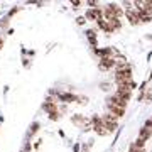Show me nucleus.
Listing matches in <instances>:
<instances>
[{"label": "nucleus", "instance_id": "7", "mask_svg": "<svg viewBox=\"0 0 152 152\" xmlns=\"http://www.w3.org/2000/svg\"><path fill=\"white\" fill-rule=\"evenodd\" d=\"M98 66H100V69H103V71L112 69V68H115V58H102Z\"/></svg>", "mask_w": 152, "mask_h": 152}, {"label": "nucleus", "instance_id": "14", "mask_svg": "<svg viewBox=\"0 0 152 152\" xmlns=\"http://www.w3.org/2000/svg\"><path fill=\"white\" fill-rule=\"evenodd\" d=\"M96 26H98L100 29H102L103 32H107V34H112V32H110V27H108V22L105 20V19H98V20H96Z\"/></svg>", "mask_w": 152, "mask_h": 152}, {"label": "nucleus", "instance_id": "11", "mask_svg": "<svg viewBox=\"0 0 152 152\" xmlns=\"http://www.w3.org/2000/svg\"><path fill=\"white\" fill-rule=\"evenodd\" d=\"M108 22V27H110V32H113V31H118L120 27H122V22H120V19H110Z\"/></svg>", "mask_w": 152, "mask_h": 152}, {"label": "nucleus", "instance_id": "15", "mask_svg": "<svg viewBox=\"0 0 152 152\" xmlns=\"http://www.w3.org/2000/svg\"><path fill=\"white\" fill-rule=\"evenodd\" d=\"M39 127H41V125H39V122H34V124L31 125V127H29V132H27V139H31V137H32V135H36V134H37Z\"/></svg>", "mask_w": 152, "mask_h": 152}, {"label": "nucleus", "instance_id": "21", "mask_svg": "<svg viewBox=\"0 0 152 152\" xmlns=\"http://www.w3.org/2000/svg\"><path fill=\"white\" fill-rule=\"evenodd\" d=\"M100 88H102L103 91H108L110 90V83H100Z\"/></svg>", "mask_w": 152, "mask_h": 152}, {"label": "nucleus", "instance_id": "13", "mask_svg": "<svg viewBox=\"0 0 152 152\" xmlns=\"http://www.w3.org/2000/svg\"><path fill=\"white\" fill-rule=\"evenodd\" d=\"M93 130L96 132V134H98L100 137L108 135V132H107V129L103 127V122H102V124H95V125H93Z\"/></svg>", "mask_w": 152, "mask_h": 152}, {"label": "nucleus", "instance_id": "3", "mask_svg": "<svg viewBox=\"0 0 152 152\" xmlns=\"http://www.w3.org/2000/svg\"><path fill=\"white\" fill-rule=\"evenodd\" d=\"M42 110H46L48 113H53V112H56V110H59V107H58V98L48 96L46 102L42 103Z\"/></svg>", "mask_w": 152, "mask_h": 152}, {"label": "nucleus", "instance_id": "18", "mask_svg": "<svg viewBox=\"0 0 152 152\" xmlns=\"http://www.w3.org/2000/svg\"><path fill=\"white\" fill-rule=\"evenodd\" d=\"M76 102H78L80 105H86L88 103V98L86 96H78V100H76Z\"/></svg>", "mask_w": 152, "mask_h": 152}, {"label": "nucleus", "instance_id": "1", "mask_svg": "<svg viewBox=\"0 0 152 152\" xmlns=\"http://www.w3.org/2000/svg\"><path fill=\"white\" fill-rule=\"evenodd\" d=\"M132 81V71L130 68L127 69H115V83L117 85H125Z\"/></svg>", "mask_w": 152, "mask_h": 152}, {"label": "nucleus", "instance_id": "24", "mask_svg": "<svg viewBox=\"0 0 152 152\" xmlns=\"http://www.w3.org/2000/svg\"><path fill=\"white\" fill-rule=\"evenodd\" d=\"M76 22H78L80 26H83V24L86 22V19H85V17H78V19H76Z\"/></svg>", "mask_w": 152, "mask_h": 152}, {"label": "nucleus", "instance_id": "22", "mask_svg": "<svg viewBox=\"0 0 152 152\" xmlns=\"http://www.w3.org/2000/svg\"><path fill=\"white\" fill-rule=\"evenodd\" d=\"M129 152H144V149H140V147H135V145H132L130 147V151Z\"/></svg>", "mask_w": 152, "mask_h": 152}, {"label": "nucleus", "instance_id": "16", "mask_svg": "<svg viewBox=\"0 0 152 152\" xmlns=\"http://www.w3.org/2000/svg\"><path fill=\"white\" fill-rule=\"evenodd\" d=\"M152 135V129H149V127H144L140 130V134H139V139H144L145 140L147 137H151Z\"/></svg>", "mask_w": 152, "mask_h": 152}, {"label": "nucleus", "instance_id": "8", "mask_svg": "<svg viewBox=\"0 0 152 152\" xmlns=\"http://www.w3.org/2000/svg\"><path fill=\"white\" fill-rule=\"evenodd\" d=\"M76 100H78V96H76V95H73V93H63V91L58 93V102L73 103V102H76Z\"/></svg>", "mask_w": 152, "mask_h": 152}, {"label": "nucleus", "instance_id": "6", "mask_svg": "<svg viewBox=\"0 0 152 152\" xmlns=\"http://www.w3.org/2000/svg\"><path fill=\"white\" fill-rule=\"evenodd\" d=\"M107 105H113V107H118V108H124L127 107V102L125 100H122V98H118L117 95H112V96L107 98Z\"/></svg>", "mask_w": 152, "mask_h": 152}, {"label": "nucleus", "instance_id": "10", "mask_svg": "<svg viewBox=\"0 0 152 152\" xmlns=\"http://www.w3.org/2000/svg\"><path fill=\"white\" fill-rule=\"evenodd\" d=\"M125 14H127V19H129V22H130L132 26H137V24H139V20H140V19H139V14H137V12L127 10Z\"/></svg>", "mask_w": 152, "mask_h": 152}, {"label": "nucleus", "instance_id": "26", "mask_svg": "<svg viewBox=\"0 0 152 152\" xmlns=\"http://www.w3.org/2000/svg\"><path fill=\"white\" fill-rule=\"evenodd\" d=\"M71 5H73V7L76 9V7H80V5H81V2H78V0H75V2H71Z\"/></svg>", "mask_w": 152, "mask_h": 152}, {"label": "nucleus", "instance_id": "12", "mask_svg": "<svg viewBox=\"0 0 152 152\" xmlns=\"http://www.w3.org/2000/svg\"><path fill=\"white\" fill-rule=\"evenodd\" d=\"M107 107H108V110H110V115H113L115 118H117V117H122V115L125 113L124 108H118V107H113V105H107Z\"/></svg>", "mask_w": 152, "mask_h": 152}, {"label": "nucleus", "instance_id": "23", "mask_svg": "<svg viewBox=\"0 0 152 152\" xmlns=\"http://www.w3.org/2000/svg\"><path fill=\"white\" fill-rule=\"evenodd\" d=\"M19 10H20V7H14V9H12V10L9 12V17H12V15H14V14H17V12H19Z\"/></svg>", "mask_w": 152, "mask_h": 152}, {"label": "nucleus", "instance_id": "27", "mask_svg": "<svg viewBox=\"0 0 152 152\" xmlns=\"http://www.w3.org/2000/svg\"><path fill=\"white\" fill-rule=\"evenodd\" d=\"M4 48V37H2V36H0V49Z\"/></svg>", "mask_w": 152, "mask_h": 152}, {"label": "nucleus", "instance_id": "19", "mask_svg": "<svg viewBox=\"0 0 152 152\" xmlns=\"http://www.w3.org/2000/svg\"><path fill=\"white\" fill-rule=\"evenodd\" d=\"M7 26H9V17H7V19H2V20H0V29H5Z\"/></svg>", "mask_w": 152, "mask_h": 152}, {"label": "nucleus", "instance_id": "9", "mask_svg": "<svg viewBox=\"0 0 152 152\" xmlns=\"http://www.w3.org/2000/svg\"><path fill=\"white\" fill-rule=\"evenodd\" d=\"M86 39H88V42L91 44V48L93 49H96V46H98V37H96V32L93 31V29H88L86 32Z\"/></svg>", "mask_w": 152, "mask_h": 152}, {"label": "nucleus", "instance_id": "17", "mask_svg": "<svg viewBox=\"0 0 152 152\" xmlns=\"http://www.w3.org/2000/svg\"><path fill=\"white\" fill-rule=\"evenodd\" d=\"M49 118L53 120V122L59 120L61 118V112H59V110H56V112H53V113H49Z\"/></svg>", "mask_w": 152, "mask_h": 152}, {"label": "nucleus", "instance_id": "5", "mask_svg": "<svg viewBox=\"0 0 152 152\" xmlns=\"http://www.w3.org/2000/svg\"><path fill=\"white\" fill-rule=\"evenodd\" d=\"M71 122H73V125H76V127H80V129H85L88 124H90V118H86L85 115L81 113H76L71 117Z\"/></svg>", "mask_w": 152, "mask_h": 152}, {"label": "nucleus", "instance_id": "25", "mask_svg": "<svg viewBox=\"0 0 152 152\" xmlns=\"http://www.w3.org/2000/svg\"><path fill=\"white\" fill-rule=\"evenodd\" d=\"M124 7H127V10H132V4L130 2H124Z\"/></svg>", "mask_w": 152, "mask_h": 152}, {"label": "nucleus", "instance_id": "4", "mask_svg": "<svg viewBox=\"0 0 152 152\" xmlns=\"http://www.w3.org/2000/svg\"><path fill=\"white\" fill-rule=\"evenodd\" d=\"M85 19L86 20H98V19H103V9H88L86 14H85Z\"/></svg>", "mask_w": 152, "mask_h": 152}, {"label": "nucleus", "instance_id": "20", "mask_svg": "<svg viewBox=\"0 0 152 152\" xmlns=\"http://www.w3.org/2000/svg\"><path fill=\"white\" fill-rule=\"evenodd\" d=\"M144 144H145V140H144V139H137L134 145H135V147H140V149H142V147H144Z\"/></svg>", "mask_w": 152, "mask_h": 152}, {"label": "nucleus", "instance_id": "2", "mask_svg": "<svg viewBox=\"0 0 152 152\" xmlns=\"http://www.w3.org/2000/svg\"><path fill=\"white\" fill-rule=\"evenodd\" d=\"M102 122H103V127L107 129V132H113L117 130V127H118V124H117V118H115L113 115L110 113H105L103 117H102Z\"/></svg>", "mask_w": 152, "mask_h": 152}]
</instances>
